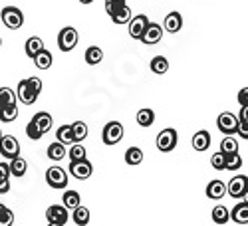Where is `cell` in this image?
Wrapping results in <instances>:
<instances>
[{
    "mask_svg": "<svg viewBox=\"0 0 248 226\" xmlns=\"http://www.w3.org/2000/svg\"><path fill=\"white\" fill-rule=\"evenodd\" d=\"M40 91H42V79L40 77H26L18 84V93L16 99L22 101L24 105H32L34 101L38 99Z\"/></svg>",
    "mask_w": 248,
    "mask_h": 226,
    "instance_id": "cell-1",
    "label": "cell"
},
{
    "mask_svg": "<svg viewBox=\"0 0 248 226\" xmlns=\"http://www.w3.org/2000/svg\"><path fill=\"white\" fill-rule=\"evenodd\" d=\"M0 18H2V24L10 30H18L24 24V14L18 6H4L0 12Z\"/></svg>",
    "mask_w": 248,
    "mask_h": 226,
    "instance_id": "cell-2",
    "label": "cell"
},
{
    "mask_svg": "<svg viewBox=\"0 0 248 226\" xmlns=\"http://www.w3.org/2000/svg\"><path fill=\"white\" fill-rule=\"evenodd\" d=\"M78 30L74 26H66V28H62L60 34H58V48L62 52H72L76 46H78Z\"/></svg>",
    "mask_w": 248,
    "mask_h": 226,
    "instance_id": "cell-3",
    "label": "cell"
},
{
    "mask_svg": "<svg viewBox=\"0 0 248 226\" xmlns=\"http://www.w3.org/2000/svg\"><path fill=\"white\" fill-rule=\"evenodd\" d=\"M177 141H179V135L173 127H167L163 129L159 135H157V149L161 153H171L175 147H177Z\"/></svg>",
    "mask_w": 248,
    "mask_h": 226,
    "instance_id": "cell-4",
    "label": "cell"
},
{
    "mask_svg": "<svg viewBox=\"0 0 248 226\" xmlns=\"http://www.w3.org/2000/svg\"><path fill=\"white\" fill-rule=\"evenodd\" d=\"M123 125L119 121H109L106 127H103V133H101V139L106 145H117V143L123 139Z\"/></svg>",
    "mask_w": 248,
    "mask_h": 226,
    "instance_id": "cell-5",
    "label": "cell"
},
{
    "mask_svg": "<svg viewBox=\"0 0 248 226\" xmlns=\"http://www.w3.org/2000/svg\"><path fill=\"white\" fill-rule=\"evenodd\" d=\"M68 173H72V177H76L78 181H86L92 177L93 173V165L88 159H81V161H70V169Z\"/></svg>",
    "mask_w": 248,
    "mask_h": 226,
    "instance_id": "cell-6",
    "label": "cell"
},
{
    "mask_svg": "<svg viewBox=\"0 0 248 226\" xmlns=\"http://www.w3.org/2000/svg\"><path fill=\"white\" fill-rule=\"evenodd\" d=\"M46 182L52 189H66L68 187V173L62 167H50L46 171Z\"/></svg>",
    "mask_w": 248,
    "mask_h": 226,
    "instance_id": "cell-7",
    "label": "cell"
},
{
    "mask_svg": "<svg viewBox=\"0 0 248 226\" xmlns=\"http://www.w3.org/2000/svg\"><path fill=\"white\" fill-rule=\"evenodd\" d=\"M217 127H218V131L224 133V135H234L236 129H238V117L232 115V113H229V111H224V113H220L218 119H217Z\"/></svg>",
    "mask_w": 248,
    "mask_h": 226,
    "instance_id": "cell-8",
    "label": "cell"
},
{
    "mask_svg": "<svg viewBox=\"0 0 248 226\" xmlns=\"http://www.w3.org/2000/svg\"><path fill=\"white\" fill-rule=\"evenodd\" d=\"M0 155L6 159H14L20 155V143L12 135H2L0 137Z\"/></svg>",
    "mask_w": 248,
    "mask_h": 226,
    "instance_id": "cell-9",
    "label": "cell"
},
{
    "mask_svg": "<svg viewBox=\"0 0 248 226\" xmlns=\"http://www.w3.org/2000/svg\"><path fill=\"white\" fill-rule=\"evenodd\" d=\"M161 38H163V28H161V24H157V22H149L147 26H145V30H143V34H141V42L145 44V46H153V44H157V42H161Z\"/></svg>",
    "mask_w": 248,
    "mask_h": 226,
    "instance_id": "cell-10",
    "label": "cell"
},
{
    "mask_svg": "<svg viewBox=\"0 0 248 226\" xmlns=\"http://www.w3.org/2000/svg\"><path fill=\"white\" fill-rule=\"evenodd\" d=\"M226 193L232 198H244L246 196V175L234 177L229 184H226Z\"/></svg>",
    "mask_w": 248,
    "mask_h": 226,
    "instance_id": "cell-11",
    "label": "cell"
},
{
    "mask_svg": "<svg viewBox=\"0 0 248 226\" xmlns=\"http://www.w3.org/2000/svg\"><path fill=\"white\" fill-rule=\"evenodd\" d=\"M127 24H129V36L133 40H139L143 30H145V26L149 24V18L145 14H137V16H131V20Z\"/></svg>",
    "mask_w": 248,
    "mask_h": 226,
    "instance_id": "cell-12",
    "label": "cell"
},
{
    "mask_svg": "<svg viewBox=\"0 0 248 226\" xmlns=\"http://www.w3.org/2000/svg\"><path fill=\"white\" fill-rule=\"evenodd\" d=\"M46 218H48V222H54V224H66L70 214H68L66 207H62V204H52V207L46 211Z\"/></svg>",
    "mask_w": 248,
    "mask_h": 226,
    "instance_id": "cell-13",
    "label": "cell"
},
{
    "mask_svg": "<svg viewBox=\"0 0 248 226\" xmlns=\"http://www.w3.org/2000/svg\"><path fill=\"white\" fill-rule=\"evenodd\" d=\"M193 149L195 151H199V153H202V151H206L211 147V133L209 131H204V129H201V131H197L195 135H193Z\"/></svg>",
    "mask_w": 248,
    "mask_h": 226,
    "instance_id": "cell-14",
    "label": "cell"
},
{
    "mask_svg": "<svg viewBox=\"0 0 248 226\" xmlns=\"http://www.w3.org/2000/svg\"><path fill=\"white\" fill-rule=\"evenodd\" d=\"M183 28V16L179 12H169L165 16V22H163V30H167L171 34H177Z\"/></svg>",
    "mask_w": 248,
    "mask_h": 226,
    "instance_id": "cell-15",
    "label": "cell"
},
{
    "mask_svg": "<svg viewBox=\"0 0 248 226\" xmlns=\"http://www.w3.org/2000/svg\"><path fill=\"white\" fill-rule=\"evenodd\" d=\"M32 121L36 123V127L40 129V133H48L50 129H52V125H54V119H52V115L50 113H46V111H38L34 117H32Z\"/></svg>",
    "mask_w": 248,
    "mask_h": 226,
    "instance_id": "cell-16",
    "label": "cell"
},
{
    "mask_svg": "<svg viewBox=\"0 0 248 226\" xmlns=\"http://www.w3.org/2000/svg\"><path fill=\"white\" fill-rule=\"evenodd\" d=\"M231 218L234 220V222H238V224H242V226H246L248 224V202L242 198L236 207L232 209V212H231Z\"/></svg>",
    "mask_w": 248,
    "mask_h": 226,
    "instance_id": "cell-17",
    "label": "cell"
},
{
    "mask_svg": "<svg viewBox=\"0 0 248 226\" xmlns=\"http://www.w3.org/2000/svg\"><path fill=\"white\" fill-rule=\"evenodd\" d=\"M226 195V184L222 181H211L206 184V196L213 200H220Z\"/></svg>",
    "mask_w": 248,
    "mask_h": 226,
    "instance_id": "cell-18",
    "label": "cell"
},
{
    "mask_svg": "<svg viewBox=\"0 0 248 226\" xmlns=\"http://www.w3.org/2000/svg\"><path fill=\"white\" fill-rule=\"evenodd\" d=\"M34 66L38 68V70H50V66H52V61H54V58H52V54L46 50V48H42L40 50L34 58Z\"/></svg>",
    "mask_w": 248,
    "mask_h": 226,
    "instance_id": "cell-19",
    "label": "cell"
},
{
    "mask_svg": "<svg viewBox=\"0 0 248 226\" xmlns=\"http://www.w3.org/2000/svg\"><path fill=\"white\" fill-rule=\"evenodd\" d=\"M10 175H14V177H24L26 175V171H28V163L22 159V157H14V159H10Z\"/></svg>",
    "mask_w": 248,
    "mask_h": 226,
    "instance_id": "cell-20",
    "label": "cell"
},
{
    "mask_svg": "<svg viewBox=\"0 0 248 226\" xmlns=\"http://www.w3.org/2000/svg\"><path fill=\"white\" fill-rule=\"evenodd\" d=\"M242 167V157L238 151L234 153H224V169L226 171H238Z\"/></svg>",
    "mask_w": 248,
    "mask_h": 226,
    "instance_id": "cell-21",
    "label": "cell"
},
{
    "mask_svg": "<svg viewBox=\"0 0 248 226\" xmlns=\"http://www.w3.org/2000/svg\"><path fill=\"white\" fill-rule=\"evenodd\" d=\"M44 48V42H42V38H38V36H32L26 40V44H24V50H26V56L32 60L40 50Z\"/></svg>",
    "mask_w": 248,
    "mask_h": 226,
    "instance_id": "cell-22",
    "label": "cell"
},
{
    "mask_svg": "<svg viewBox=\"0 0 248 226\" xmlns=\"http://www.w3.org/2000/svg\"><path fill=\"white\" fill-rule=\"evenodd\" d=\"M151 72L157 74V75H163V74H167L169 72V60L165 58V56H155L151 60Z\"/></svg>",
    "mask_w": 248,
    "mask_h": 226,
    "instance_id": "cell-23",
    "label": "cell"
},
{
    "mask_svg": "<svg viewBox=\"0 0 248 226\" xmlns=\"http://www.w3.org/2000/svg\"><path fill=\"white\" fill-rule=\"evenodd\" d=\"M72 220H74L78 226H88V224H90V209H86V207H81V204H78V207L74 209Z\"/></svg>",
    "mask_w": 248,
    "mask_h": 226,
    "instance_id": "cell-24",
    "label": "cell"
},
{
    "mask_svg": "<svg viewBox=\"0 0 248 226\" xmlns=\"http://www.w3.org/2000/svg\"><path fill=\"white\" fill-rule=\"evenodd\" d=\"M111 20H113V22L115 24H119V26H123V24H127L129 22V20H131V8L127 6V4H123L117 12H113L111 16H109Z\"/></svg>",
    "mask_w": 248,
    "mask_h": 226,
    "instance_id": "cell-25",
    "label": "cell"
},
{
    "mask_svg": "<svg viewBox=\"0 0 248 226\" xmlns=\"http://www.w3.org/2000/svg\"><path fill=\"white\" fill-rule=\"evenodd\" d=\"M153 121H155V111L145 107V109H139L137 111V123L141 127H151L153 125Z\"/></svg>",
    "mask_w": 248,
    "mask_h": 226,
    "instance_id": "cell-26",
    "label": "cell"
},
{
    "mask_svg": "<svg viewBox=\"0 0 248 226\" xmlns=\"http://www.w3.org/2000/svg\"><path fill=\"white\" fill-rule=\"evenodd\" d=\"M56 137L62 145H74V133H72V125H62L58 131H56Z\"/></svg>",
    "mask_w": 248,
    "mask_h": 226,
    "instance_id": "cell-27",
    "label": "cell"
},
{
    "mask_svg": "<svg viewBox=\"0 0 248 226\" xmlns=\"http://www.w3.org/2000/svg\"><path fill=\"white\" fill-rule=\"evenodd\" d=\"M229 220H231L229 209H226L224 204H217V207L213 209V222H217V224H226Z\"/></svg>",
    "mask_w": 248,
    "mask_h": 226,
    "instance_id": "cell-28",
    "label": "cell"
},
{
    "mask_svg": "<svg viewBox=\"0 0 248 226\" xmlns=\"http://www.w3.org/2000/svg\"><path fill=\"white\" fill-rule=\"evenodd\" d=\"M143 151L139 149V147H129L127 151H125V163L127 165H131V167H135V165H141V161H143Z\"/></svg>",
    "mask_w": 248,
    "mask_h": 226,
    "instance_id": "cell-29",
    "label": "cell"
},
{
    "mask_svg": "<svg viewBox=\"0 0 248 226\" xmlns=\"http://www.w3.org/2000/svg\"><path fill=\"white\" fill-rule=\"evenodd\" d=\"M101 60H103V50H101V48L90 46V48L86 50V61H88L90 66H97Z\"/></svg>",
    "mask_w": 248,
    "mask_h": 226,
    "instance_id": "cell-30",
    "label": "cell"
},
{
    "mask_svg": "<svg viewBox=\"0 0 248 226\" xmlns=\"http://www.w3.org/2000/svg\"><path fill=\"white\" fill-rule=\"evenodd\" d=\"M72 133H74V141L81 143L88 137V125L84 121H76V123H72Z\"/></svg>",
    "mask_w": 248,
    "mask_h": 226,
    "instance_id": "cell-31",
    "label": "cell"
},
{
    "mask_svg": "<svg viewBox=\"0 0 248 226\" xmlns=\"http://www.w3.org/2000/svg\"><path fill=\"white\" fill-rule=\"evenodd\" d=\"M48 157H50L52 161H62V159L66 157V145H62L60 141L52 143V145L48 147Z\"/></svg>",
    "mask_w": 248,
    "mask_h": 226,
    "instance_id": "cell-32",
    "label": "cell"
},
{
    "mask_svg": "<svg viewBox=\"0 0 248 226\" xmlns=\"http://www.w3.org/2000/svg\"><path fill=\"white\" fill-rule=\"evenodd\" d=\"M16 117H18V105L16 104L4 105L2 109H0V121H2V123H12Z\"/></svg>",
    "mask_w": 248,
    "mask_h": 226,
    "instance_id": "cell-33",
    "label": "cell"
},
{
    "mask_svg": "<svg viewBox=\"0 0 248 226\" xmlns=\"http://www.w3.org/2000/svg\"><path fill=\"white\" fill-rule=\"evenodd\" d=\"M62 202H64L66 209H76L78 204H81V198H79V193L78 191H66L64 193V198H62Z\"/></svg>",
    "mask_w": 248,
    "mask_h": 226,
    "instance_id": "cell-34",
    "label": "cell"
},
{
    "mask_svg": "<svg viewBox=\"0 0 248 226\" xmlns=\"http://www.w3.org/2000/svg\"><path fill=\"white\" fill-rule=\"evenodd\" d=\"M16 104V93L14 90L10 88H0V109H2L4 105H12Z\"/></svg>",
    "mask_w": 248,
    "mask_h": 226,
    "instance_id": "cell-35",
    "label": "cell"
},
{
    "mask_svg": "<svg viewBox=\"0 0 248 226\" xmlns=\"http://www.w3.org/2000/svg\"><path fill=\"white\" fill-rule=\"evenodd\" d=\"M234 151H238V141L231 135H226L220 141V153H234Z\"/></svg>",
    "mask_w": 248,
    "mask_h": 226,
    "instance_id": "cell-36",
    "label": "cell"
},
{
    "mask_svg": "<svg viewBox=\"0 0 248 226\" xmlns=\"http://www.w3.org/2000/svg\"><path fill=\"white\" fill-rule=\"evenodd\" d=\"M86 155H88V151H86V147L81 145V143H74L70 153H68L70 161H81V159H86Z\"/></svg>",
    "mask_w": 248,
    "mask_h": 226,
    "instance_id": "cell-37",
    "label": "cell"
},
{
    "mask_svg": "<svg viewBox=\"0 0 248 226\" xmlns=\"http://www.w3.org/2000/svg\"><path fill=\"white\" fill-rule=\"evenodd\" d=\"M12 224H14V212L8 207H4V211L0 212V226H12Z\"/></svg>",
    "mask_w": 248,
    "mask_h": 226,
    "instance_id": "cell-38",
    "label": "cell"
},
{
    "mask_svg": "<svg viewBox=\"0 0 248 226\" xmlns=\"http://www.w3.org/2000/svg\"><path fill=\"white\" fill-rule=\"evenodd\" d=\"M123 4H127L125 0H106V12L111 16V14H113V12H117Z\"/></svg>",
    "mask_w": 248,
    "mask_h": 226,
    "instance_id": "cell-39",
    "label": "cell"
},
{
    "mask_svg": "<svg viewBox=\"0 0 248 226\" xmlns=\"http://www.w3.org/2000/svg\"><path fill=\"white\" fill-rule=\"evenodd\" d=\"M26 135L32 139V141H38V139H42V133H40V129L36 127V123L30 119V123L26 125Z\"/></svg>",
    "mask_w": 248,
    "mask_h": 226,
    "instance_id": "cell-40",
    "label": "cell"
},
{
    "mask_svg": "<svg viewBox=\"0 0 248 226\" xmlns=\"http://www.w3.org/2000/svg\"><path fill=\"white\" fill-rule=\"evenodd\" d=\"M211 165H213V169H217V171H224V153H215L213 157H211Z\"/></svg>",
    "mask_w": 248,
    "mask_h": 226,
    "instance_id": "cell-41",
    "label": "cell"
},
{
    "mask_svg": "<svg viewBox=\"0 0 248 226\" xmlns=\"http://www.w3.org/2000/svg\"><path fill=\"white\" fill-rule=\"evenodd\" d=\"M8 177H10L8 163H0V179H8Z\"/></svg>",
    "mask_w": 248,
    "mask_h": 226,
    "instance_id": "cell-42",
    "label": "cell"
},
{
    "mask_svg": "<svg viewBox=\"0 0 248 226\" xmlns=\"http://www.w3.org/2000/svg\"><path fill=\"white\" fill-rule=\"evenodd\" d=\"M10 191V181L8 179H0V195H4Z\"/></svg>",
    "mask_w": 248,
    "mask_h": 226,
    "instance_id": "cell-43",
    "label": "cell"
},
{
    "mask_svg": "<svg viewBox=\"0 0 248 226\" xmlns=\"http://www.w3.org/2000/svg\"><path fill=\"white\" fill-rule=\"evenodd\" d=\"M246 125H248V123H238V129H236V133H240L242 139H248V129H246Z\"/></svg>",
    "mask_w": 248,
    "mask_h": 226,
    "instance_id": "cell-44",
    "label": "cell"
},
{
    "mask_svg": "<svg viewBox=\"0 0 248 226\" xmlns=\"http://www.w3.org/2000/svg\"><path fill=\"white\" fill-rule=\"evenodd\" d=\"M246 95H248V88H242L240 93H238V101H240L242 107H246Z\"/></svg>",
    "mask_w": 248,
    "mask_h": 226,
    "instance_id": "cell-45",
    "label": "cell"
},
{
    "mask_svg": "<svg viewBox=\"0 0 248 226\" xmlns=\"http://www.w3.org/2000/svg\"><path fill=\"white\" fill-rule=\"evenodd\" d=\"M238 123H248V121H246V107L240 109V119H238Z\"/></svg>",
    "mask_w": 248,
    "mask_h": 226,
    "instance_id": "cell-46",
    "label": "cell"
},
{
    "mask_svg": "<svg viewBox=\"0 0 248 226\" xmlns=\"http://www.w3.org/2000/svg\"><path fill=\"white\" fill-rule=\"evenodd\" d=\"M79 2H81V4H92L93 0H79Z\"/></svg>",
    "mask_w": 248,
    "mask_h": 226,
    "instance_id": "cell-47",
    "label": "cell"
},
{
    "mask_svg": "<svg viewBox=\"0 0 248 226\" xmlns=\"http://www.w3.org/2000/svg\"><path fill=\"white\" fill-rule=\"evenodd\" d=\"M48 226H64V224H54V222H48Z\"/></svg>",
    "mask_w": 248,
    "mask_h": 226,
    "instance_id": "cell-48",
    "label": "cell"
},
{
    "mask_svg": "<svg viewBox=\"0 0 248 226\" xmlns=\"http://www.w3.org/2000/svg\"><path fill=\"white\" fill-rule=\"evenodd\" d=\"M4 211V204H0V212H2Z\"/></svg>",
    "mask_w": 248,
    "mask_h": 226,
    "instance_id": "cell-49",
    "label": "cell"
},
{
    "mask_svg": "<svg viewBox=\"0 0 248 226\" xmlns=\"http://www.w3.org/2000/svg\"><path fill=\"white\" fill-rule=\"evenodd\" d=\"M0 48H2V38H0Z\"/></svg>",
    "mask_w": 248,
    "mask_h": 226,
    "instance_id": "cell-50",
    "label": "cell"
},
{
    "mask_svg": "<svg viewBox=\"0 0 248 226\" xmlns=\"http://www.w3.org/2000/svg\"><path fill=\"white\" fill-rule=\"evenodd\" d=\"M0 137H2V131H0Z\"/></svg>",
    "mask_w": 248,
    "mask_h": 226,
    "instance_id": "cell-51",
    "label": "cell"
}]
</instances>
